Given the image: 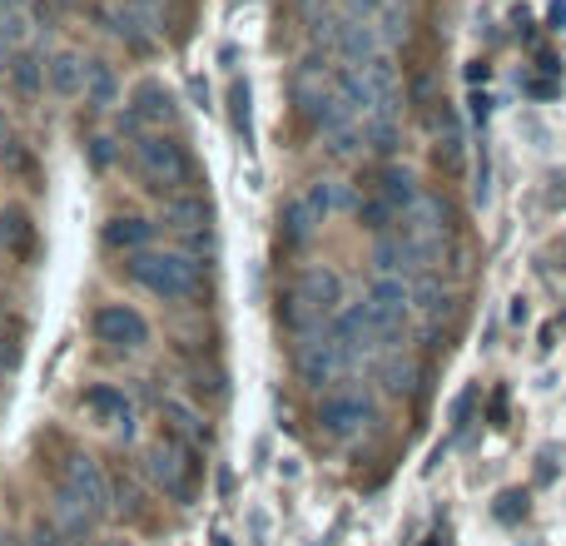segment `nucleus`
I'll return each mask as SVG.
<instances>
[{
  "label": "nucleus",
  "mask_w": 566,
  "mask_h": 546,
  "mask_svg": "<svg viewBox=\"0 0 566 546\" xmlns=\"http://www.w3.org/2000/svg\"><path fill=\"white\" fill-rule=\"evenodd\" d=\"M0 10H25V0H0Z\"/></svg>",
  "instance_id": "nucleus-49"
},
{
  "label": "nucleus",
  "mask_w": 566,
  "mask_h": 546,
  "mask_svg": "<svg viewBox=\"0 0 566 546\" xmlns=\"http://www.w3.org/2000/svg\"><path fill=\"white\" fill-rule=\"evenodd\" d=\"M10 145H15V135H10V119L0 115V159H6V149H10Z\"/></svg>",
  "instance_id": "nucleus-46"
},
{
  "label": "nucleus",
  "mask_w": 566,
  "mask_h": 546,
  "mask_svg": "<svg viewBox=\"0 0 566 546\" xmlns=\"http://www.w3.org/2000/svg\"><path fill=\"white\" fill-rule=\"evenodd\" d=\"M105 30L119 40V45L129 50V55H139V60H149V55H155V35H149V30L139 25V20L129 15L125 6H109V10H105Z\"/></svg>",
  "instance_id": "nucleus-23"
},
{
  "label": "nucleus",
  "mask_w": 566,
  "mask_h": 546,
  "mask_svg": "<svg viewBox=\"0 0 566 546\" xmlns=\"http://www.w3.org/2000/svg\"><path fill=\"white\" fill-rule=\"evenodd\" d=\"M532 318V308H527V298H512V323H527Z\"/></svg>",
  "instance_id": "nucleus-47"
},
{
  "label": "nucleus",
  "mask_w": 566,
  "mask_h": 546,
  "mask_svg": "<svg viewBox=\"0 0 566 546\" xmlns=\"http://www.w3.org/2000/svg\"><path fill=\"white\" fill-rule=\"evenodd\" d=\"M468 115H472V125H478V129H488V119H492V95H482V90H472V95H468Z\"/></svg>",
  "instance_id": "nucleus-40"
},
{
  "label": "nucleus",
  "mask_w": 566,
  "mask_h": 546,
  "mask_svg": "<svg viewBox=\"0 0 566 546\" xmlns=\"http://www.w3.org/2000/svg\"><path fill=\"white\" fill-rule=\"evenodd\" d=\"M6 80H10V90H15L20 99H40L45 95V55H40V50H15V55H10V65H6Z\"/></svg>",
  "instance_id": "nucleus-17"
},
{
  "label": "nucleus",
  "mask_w": 566,
  "mask_h": 546,
  "mask_svg": "<svg viewBox=\"0 0 566 546\" xmlns=\"http://www.w3.org/2000/svg\"><path fill=\"white\" fill-rule=\"evenodd\" d=\"M392 6H408V0H392Z\"/></svg>",
  "instance_id": "nucleus-53"
},
{
  "label": "nucleus",
  "mask_w": 566,
  "mask_h": 546,
  "mask_svg": "<svg viewBox=\"0 0 566 546\" xmlns=\"http://www.w3.org/2000/svg\"><path fill=\"white\" fill-rule=\"evenodd\" d=\"M353 219H358V224L368 229L373 239H378V234H392V229L402 224V214H398V209H392L382 195H363L358 204H353Z\"/></svg>",
  "instance_id": "nucleus-26"
},
{
  "label": "nucleus",
  "mask_w": 566,
  "mask_h": 546,
  "mask_svg": "<svg viewBox=\"0 0 566 546\" xmlns=\"http://www.w3.org/2000/svg\"><path fill=\"white\" fill-rule=\"evenodd\" d=\"M363 149H373L382 165H388V159H398L402 155V119L368 115V119H363Z\"/></svg>",
  "instance_id": "nucleus-24"
},
{
  "label": "nucleus",
  "mask_w": 566,
  "mask_h": 546,
  "mask_svg": "<svg viewBox=\"0 0 566 546\" xmlns=\"http://www.w3.org/2000/svg\"><path fill=\"white\" fill-rule=\"evenodd\" d=\"M119 75H115V65H109V60H85V105L90 109H99V115H105V109H115L119 105Z\"/></svg>",
  "instance_id": "nucleus-22"
},
{
  "label": "nucleus",
  "mask_w": 566,
  "mask_h": 546,
  "mask_svg": "<svg viewBox=\"0 0 566 546\" xmlns=\"http://www.w3.org/2000/svg\"><path fill=\"white\" fill-rule=\"evenodd\" d=\"M229 119H234V135L254 145V90H249V80L229 85Z\"/></svg>",
  "instance_id": "nucleus-27"
},
{
  "label": "nucleus",
  "mask_w": 566,
  "mask_h": 546,
  "mask_svg": "<svg viewBox=\"0 0 566 546\" xmlns=\"http://www.w3.org/2000/svg\"><path fill=\"white\" fill-rule=\"evenodd\" d=\"M135 109L139 119H145L149 129H165V125H175V115H179V99H175V90L165 85V80H155V75H145L135 85Z\"/></svg>",
  "instance_id": "nucleus-14"
},
{
  "label": "nucleus",
  "mask_w": 566,
  "mask_h": 546,
  "mask_svg": "<svg viewBox=\"0 0 566 546\" xmlns=\"http://www.w3.org/2000/svg\"><path fill=\"white\" fill-rule=\"evenodd\" d=\"M165 418H175V428H169V432H179V438H189V442H195V448H205V442H209L205 418H199V412H189L179 398H169V402H165Z\"/></svg>",
  "instance_id": "nucleus-29"
},
{
  "label": "nucleus",
  "mask_w": 566,
  "mask_h": 546,
  "mask_svg": "<svg viewBox=\"0 0 566 546\" xmlns=\"http://www.w3.org/2000/svg\"><path fill=\"white\" fill-rule=\"evenodd\" d=\"M195 99H199V109H209V85L205 80H195Z\"/></svg>",
  "instance_id": "nucleus-48"
},
{
  "label": "nucleus",
  "mask_w": 566,
  "mask_h": 546,
  "mask_svg": "<svg viewBox=\"0 0 566 546\" xmlns=\"http://www.w3.org/2000/svg\"><path fill=\"white\" fill-rule=\"evenodd\" d=\"M363 308H368V323L378 333L382 353L402 348V333L412 323V293H408V279H378L373 273L368 288H363Z\"/></svg>",
  "instance_id": "nucleus-4"
},
{
  "label": "nucleus",
  "mask_w": 566,
  "mask_h": 546,
  "mask_svg": "<svg viewBox=\"0 0 566 546\" xmlns=\"http://www.w3.org/2000/svg\"><path fill=\"white\" fill-rule=\"evenodd\" d=\"M55 517H60V527H65V537H90V527H95V517H90L85 507H75V502H55Z\"/></svg>",
  "instance_id": "nucleus-34"
},
{
  "label": "nucleus",
  "mask_w": 566,
  "mask_h": 546,
  "mask_svg": "<svg viewBox=\"0 0 566 546\" xmlns=\"http://www.w3.org/2000/svg\"><path fill=\"white\" fill-rule=\"evenodd\" d=\"M552 477H557V448H547V452H542V458H537V482H542V487H547Z\"/></svg>",
  "instance_id": "nucleus-43"
},
{
  "label": "nucleus",
  "mask_w": 566,
  "mask_h": 546,
  "mask_svg": "<svg viewBox=\"0 0 566 546\" xmlns=\"http://www.w3.org/2000/svg\"><path fill=\"white\" fill-rule=\"evenodd\" d=\"M119 6H125L129 15H135L155 40L165 35V0H119Z\"/></svg>",
  "instance_id": "nucleus-33"
},
{
  "label": "nucleus",
  "mask_w": 566,
  "mask_h": 546,
  "mask_svg": "<svg viewBox=\"0 0 566 546\" xmlns=\"http://www.w3.org/2000/svg\"><path fill=\"white\" fill-rule=\"evenodd\" d=\"M328 338L338 343V353L353 363V368H363V363H373L382 353V343H378V333H373L368 308H363V303H343L338 318L328 323Z\"/></svg>",
  "instance_id": "nucleus-10"
},
{
  "label": "nucleus",
  "mask_w": 566,
  "mask_h": 546,
  "mask_svg": "<svg viewBox=\"0 0 566 546\" xmlns=\"http://www.w3.org/2000/svg\"><path fill=\"white\" fill-rule=\"evenodd\" d=\"M0 75H6V70H0Z\"/></svg>",
  "instance_id": "nucleus-54"
},
{
  "label": "nucleus",
  "mask_w": 566,
  "mask_h": 546,
  "mask_svg": "<svg viewBox=\"0 0 566 546\" xmlns=\"http://www.w3.org/2000/svg\"><path fill=\"white\" fill-rule=\"evenodd\" d=\"M338 195H343L338 179H313V185L303 189V204H308V214L323 224L328 214H338Z\"/></svg>",
  "instance_id": "nucleus-28"
},
{
  "label": "nucleus",
  "mask_w": 566,
  "mask_h": 546,
  "mask_svg": "<svg viewBox=\"0 0 566 546\" xmlns=\"http://www.w3.org/2000/svg\"><path fill=\"white\" fill-rule=\"evenodd\" d=\"M0 249H6L10 259H20V264H30L35 259V224H30L25 209H0Z\"/></svg>",
  "instance_id": "nucleus-20"
},
{
  "label": "nucleus",
  "mask_w": 566,
  "mask_h": 546,
  "mask_svg": "<svg viewBox=\"0 0 566 546\" xmlns=\"http://www.w3.org/2000/svg\"><path fill=\"white\" fill-rule=\"evenodd\" d=\"M478 398H482L478 388H462L458 398H452V432H468L472 412H478Z\"/></svg>",
  "instance_id": "nucleus-36"
},
{
  "label": "nucleus",
  "mask_w": 566,
  "mask_h": 546,
  "mask_svg": "<svg viewBox=\"0 0 566 546\" xmlns=\"http://www.w3.org/2000/svg\"><path fill=\"white\" fill-rule=\"evenodd\" d=\"M125 273H129V283H139L145 293H155V298H165V303H189L205 288V264L189 259L185 249H145V254H129Z\"/></svg>",
  "instance_id": "nucleus-3"
},
{
  "label": "nucleus",
  "mask_w": 566,
  "mask_h": 546,
  "mask_svg": "<svg viewBox=\"0 0 566 546\" xmlns=\"http://www.w3.org/2000/svg\"><path fill=\"white\" fill-rule=\"evenodd\" d=\"M99 239H105V249H115V254H145V249H155V224L139 214H115L99 229Z\"/></svg>",
  "instance_id": "nucleus-16"
},
{
  "label": "nucleus",
  "mask_w": 566,
  "mask_h": 546,
  "mask_svg": "<svg viewBox=\"0 0 566 546\" xmlns=\"http://www.w3.org/2000/svg\"><path fill=\"white\" fill-rule=\"evenodd\" d=\"M55 6H75V0H55Z\"/></svg>",
  "instance_id": "nucleus-52"
},
{
  "label": "nucleus",
  "mask_w": 566,
  "mask_h": 546,
  "mask_svg": "<svg viewBox=\"0 0 566 546\" xmlns=\"http://www.w3.org/2000/svg\"><path fill=\"white\" fill-rule=\"evenodd\" d=\"M165 224L185 239V254H214V204L205 189H185L165 204Z\"/></svg>",
  "instance_id": "nucleus-8"
},
{
  "label": "nucleus",
  "mask_w": 566,
  "mask_h": 546,
  "mask_svg": "<svg viewBox=\"0 0 566 546\" xmlns=\"http://www.w3.org/2000/svg\"><path fill=\"white\" fill-rule=\"evenodd\" d=\"M293 372H298L303 388H313L323 398V392L343 388V378L353 372V363L338 353V343L328 338V328L313 333V338H303L298 348H293Z\"/></svg>",
  "instance_id": "nucleus-7"
},
{
  "label": "nucleus",
  "mask_w": 566,
  "mask_h": 546,
  "mask_svg": "<svg viewBox=\"0 0 566 546\" xmlns=\"http://www.w3.org/2000/svg\"><path fill=\"white\" fill-rule=\"evenodd\" d=\"M438 125H448V129H442V139H438V165L462 169V129H458V119L438 115Z\"/></svg>",
  "instance_id": "nucleus-32"
},
{
  "label": "nucleus",
  "mask_w": 566,
  "mask_h": 546,
  "mask_svg": "<svg viewBox=\"0 0 566 546\" xmlns=\"http://www.w3.org/2000/svg\"><path fill=\"white\" fill-rule=\"evenodd\" d=\"M90 333H95V343H105V348L135 353L149 343V318L135 303H105V308H95V318H90Z\"/></svg>",
  "instance_id": "nucleus-9"
},
{
  "label": "nucleus",
  "mask_w": 566,
  "mask_h": 546,
  "mask_svg": "<svg viewBox=\"0 0 566 546\" xmlns=\"http://www.w3.org/2000/svg\"><path fill=\"white\" fill-rule=\"evenodd\" d=\"M408 293H412V313H418L422 323H438L442 313L452 308V293H448V283H442V273H418V279H408Z\"/></svg>",
  "instance_id": "nucleus-19"
},
{
  "label": "nucleus",
  "mask_w": 566,
  "mask_h": 546,
  "mask_svg": "<svg viewBox=\"0 0 566 546\" xmlns=\"http://www.w3.org/2000/svg\"><path fill=\"white\" fill-rule=\"evenodd\" d=\"M338 308H343V279H338V269H328V264H303L279 293V323L293 338L323 333L338 318Z\"/></svg>",
  "instance_id": "nucleus-1"
},
{
  "label": "nucleus",
  "mask_w": 566,
  "mask_h": 546,
  "mask_svg": "<svg viewBox=\"0 0 566 546\" xmlns=\"http://www.w3.org/2000/svg\"><path fill=\"white\" fill-rule=\"evenodd\" d=\"M313 234H318V219L308 214L303 195L283 199V209H279V239H283V249H308Z\"/></svg>",
  "instance_id": "nucleus-21"
},
{
  "label": "nucleus",
  "mask_w": 566,
  "mask_h": 546,
  "mask_svg": "<svg viewBox=\"0 0 566 546\" xmlns=\"http://www.w3.org/2000/svg\"><path fill=\"white\" fill-rule=\"evenodd\" d=\"M55 497L85 507L95 522L109 517V507H115V487H109L105 468H99L90 452H70V458H65V468H60V482H55Z\"/></svg>",
  "instance_id": "nucleus-6"
},
{
  "label": "nucleus",
  "mask_w": 566,
  "mask_h": 546,
  "mask_svg": "<svg viewBox=\"0 0 566 546\" xmlns=\"http://www.w3.org/2000/svg\"><path fill=\"white\" fill-rule=\"evenodd\" d=\"M363 80H368V95H373V115H402V90H398V65H392L388 50H378V55L368 60V65H358Z\"/></svg>",
  "instance_id": "nucleus-11"
},
{
  "label": "nucleus",
  "mask_w": 566,
  "mask_h": 546,
  "mask_svg": "<svg viewBox=\"0 0 566 546\" xmlns=\"http://www.w3.org/2000/svg\"><path fill=\"white\" fill-rule=\"evenodd\" d=\"M80 402H85V412L95 422H105V428H125V438L135 432V408H129V398L115 388V382H90Z\"/></svg>",
  "instance_id": "nucleus-12"
},
{
  "label": "nucleus",
  "mask_w": 566,
  "mask_h": 546,
  "mask_svg": "<svg viewBox=\"0 0 566 546\" xmlns=\"http://www.w3.org/2000/svg\"><path fill=\"white\" fill-rule=\"evenodd\" d=\"M472 199H478V204H488V199H492V159H488V145L478 149V169H472Z\"/></svg>",
  "instance_id": "nucleus-38"
},
{
  "label": "nucleus",
  "mask_w": 566,
  "mask_h": 546,
  "mask_svg": "<svg viewBox=\"0 0 566 546\" xmlns=\"http://www.w3.org/2000/svg\"><path fill=\"white\" fill-rule=\"evenodd\" d=\"M373 363H378V378H382V388H388V392H402V388H408V382H412V363L402 358V348L378 353V358H373Z\"/></svg>",
  "instance_id": "nucleus-30"
},
{
  "label": "nucleus",
  "mask_w": 566,
  "mask_h": 546,
  "mask_svg": "<svg viewBox=\"0 0 566 546\" xmlns=\"http://www.w3.org/2000/svg\"><path fill=\"white\" fill-rule=\"evenodd\" d=\"M373 195H382L398 214H408V209L422 199V185H418V175H412L408 165L388 159V165H378V175H373Z\"/></svg>",
  "instance_id": "nucleus-15"
},
{
  "label": "nucleus",
  "mask_w": 566,
  "mask_h": 546,
  "mask_svg": "<svg viewBox=\"0 0 566 546\" xmlns=\"http://www.w3.org/2000/svg\"><path fill=\"white\" fill-rule=\"evenodd\" d=\"M547 30L566 35V0H552V6H547Z\"/></svg>",
  "instance_id": "nucleus-44"
},
{
  "label": "nucleus",
  "mask_w": 566,
  "mask_h": 546,
  "mask_svg": "<svg viewBox=\"0 0 566 546\" xmlns=\"http://www.w3.org/2000/svg\"><path fill=\"white\" fill-rule=\"evenodd\" d=\"M328 90L348 105L353 119H368L373 115V95H368V80H363L358 65H328Z\"/></svg>",
  "instance_id": "nucleus-18"
},
{
  "label": "nucleus",
  "mask_w": 566,
  "mask_h": 546,
  "mask_svg": "<svg viewBox=\"0 0 566 546\" xmlns=\"http://www.w3.org/2000/svg\"><path fill=\"white\" fill-rule=\"evenodd\" d=\"M488 418H492V428H507V392H492V402H488Z\"/></svg>",
  "instance_id": "nucleus-41"
},
{
  "label": "nucleus",
  "mask_w": 566,
  "mask_h": 546,
  "mask_svg": "<svg viewBox=\"0 0 566 546\" xmlns=\"http://www.w3.org/2000/svg\"><path fill=\"white\" fill-rule=\"evenodd\" d=\"M527 95H537V99H557V85H552V80H527Z\"/></svg>",
  "instance_id": "nucleus-45"
},
{
  "label": "nucleus",
  "mask_w": 566,
  "mask_h": 546,
  "mask_svg": "<svg viewBox=\"0 0 566 546\" xmlns=\"http://www.w3.org/2000/svg\"><path fill=\"white\" fill-rule=\"evenodd\" d=\"M373 418H378V398H373L368 388H358V382H343V388L323 392L318 412H313L318 432H323V438H333V442L358 438V432L368 428Z\"/></svg>",
  "instance_id": "nucleus-5"
},
{
  "label": "nucleus",
  "mask_w": 566,
  "mask_h": 546,
  "mask_svg": "<svg viewBox=\"0 0 566 546\" xmlns=\"http://www.w3.org/2000/svg\"><path fill=\"white\" fill-rule=\"evenodd\" d=\"M517 517H527V492H502L497 522H517Z\"/></svg>",
  "instance_id": "nucleus-39"
},
{
  "label": "nucleus",
  "mask_w": 566,
  "mask_h": 546,
  "mask_svg": "<svg viewBox=\"0 0 566 546\" xmlns=\"http://www.w3.org/2000/svg\"><path fill=\"white\" fill-rule=\"evenodd\" d=\"M368 264L378 279H408V249H402V234L392 229V234H378L373 239V254Z\"/></svg>",
  "instance_id": "nucleus-25"
},
{
  "label": "nucleus",
  "mask_w": 566,
  "mask_h": 546,
  "mask_svg": "<svg viewBox=\"0 0 566 546\" xmlns=\"http://www.w3.org/2000/svg\"><path fill=\"white\" fill-rule=\"evenodd\" d=\"M45 90L55 99L85 95V55H80V50H50L45 55Z\"/></svg>",
  "instance_id": "nucleus-13"
},
{
  "label": "nucleus",
  "mask_w": 566,
  "mask_h": 546,
  "mask_svg": "<svg viewBox=\"0 0 566 546\" xmlns=\"http://www.w3.org/2000/svg\"><path fill=\"white\" fill-rule=\"evenodd\" d=\"M129 155H135L139 185H145L149 195H159V199H165V195L169 199L185 195V189H195V179H199L189 145L179 135H165V129H149V135H139Z\"/></svg>",
  "instance_id": "nucleus-2"
},
{
  "label": "nucleus",
  "mask_w": 566,
  "mask_h": 546,
  "mask_svg": "<svg viewBox=\"0 0 566 546\" xmlns=\"http://www.w3.org/2000/svg\"><path fill=\"white\" fill-rule=\"evenodd\" d=\"M323 145H328V155H333V159H353V155H363V125L338 129V135H328Z\"/></svg>",
  "instance_id": "nucleus-35"
},
{
  "label": "nucleus",
  "mask_w": 566,
  "mask_h": 546,
  "mask_svg": "<svg viewBox=\"0 0 566 546\" xmlns=\"http://www.w3.org/2000/svg\"><path fill=\"white\" fill-rule=\"evenodd\" d=\"M85 159H90V169H95V175H105V169L115 165V139H109V135H95V139L85 145Z\"/></svg>",
  "instance_id": "nucleus-37"
},
{
  "label": "nucleus",
  "mask_w": 566,
  "mask_h": 546,
  "mask_svg": "<svg viewBox=\"0 0 566 546\" xmlns=\"http://www.w3.org/2000/svg\"><path fill=\"white\" fill-rule=\"evenodd\" d=\"M30 546H60V527L55 522H40V527L30 532Z\"/></svg>",
  "instance_id": "nucleus-42"
},
{
  "label": "nucleus",
  "mask_w": 566,
  "mask_h": 546,
  "mask_svg": "<svg viewBox=\"0 0 566 546\" xmlns=\"http://www.w3.org/2000/svg\"><path fill=\"white\" fill-rule=\"evenodd\" d=\"M30 40V15L25 10H0V45L15 55V50H25Z\"/></svg>",
  "instance_id": "nucleus-31"
},
{
  "label": "nucleus",
  "mask_w": 566,
  "mask_h": 546,
  "mask_svg": "<svg viewBox=\"0 0 566 546\" xmlns=\"http://www.w3.org/2000/svg\"><path fill=\"white\" fill-rule=\"evenodd\" d=\"M557 254H562V264H566V239H562V249H557Z\"/></svg>",
  "instance_id": "nucleus-50"
},
{
  "label": "nucleus",
  "mask_w": 566,
  "mask_h": 546,
  "mask_svg": "<svg viewBox=\"0 0 566 546\" xmlns=\"http://www.w3.org/2000/svg\"><path fill=\"white\" fill-rule=\"evenodd\" d=\"M0 546H10V537H6V532H0Z\"/></svg>",
  "instance_id": "nucleus-51"
}]
</instances>
